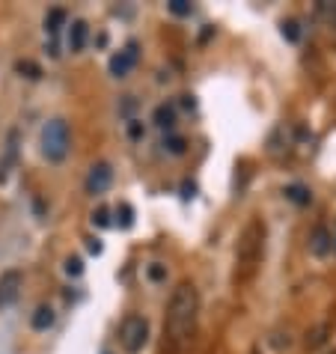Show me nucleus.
Returning a JSON list of instances; mask_svg holds the SVG:
<instances>
[{
    "label": "nucleus",
    "mask_w": 336,
    "mask_h": 354,
    "mask_svg": "<svg viewBox=\"0 0 336 354\" xmlns=\"http://www.w3.org/2000/svg\"><path fill=\"white\" fill-rule=\"evenodd\" d=\"M196 316H200V292L191 280H182L173 289L170 304H167V319L164 330L173 342H185L196 328Z\"/></svg>",
    "instance_id": "1"
},
{
    "label": "nucleus",
    "mask_w": 336,
    "mask_h": 354,
    "mask_svg": "<svg viewBox=\"0 0 336 354\" xmlns=\"http://www.w3.org/2000/svg\"><path fill=\"white\" fill-rule=\"evenodd\" d=\"M262 253H265V223L250 221L239 239V248H235V277L250 280L262 262Z\"/></svg>",
    "instance_id": "2"
},
{
    "label": "nucleus",
    "mask_w": 336,
    "mask_h": 354,
    "mask_svg": "<svg viewBox=\"0 0 336 354\" xmlns=\"http://www.w3.org/2000/svg\"><path fill=\"white\" fill-rule=\"evenodd\" d=\"M68 143H72V131H68L66 120H51L42 129V155L51 164H60L68 155Z\"/></svg>",
    "instance_id": "3"
},
{
    "label": "nucleus",
    "mask_w": 336,
    "mask_h": 354,
    "mask_svg": "<svg viewBox=\"0 0 336 354\" xmlns=\"http://www.w3.org/2000/svg\"><path fill=\"white\" fill-rule=\"evenodd\" d=\"M146 342H149V322L143 316H125L122 324H120V346L125 354H140L146 348Z\"/></svg>",
    "instance_id": "4"
},
{
    "label": "nucleus",
    "mask_w": 336,
    "mask_h": 354,
    "mask_svg": "<svg viewBox=\"0 0 336 354\" xmlns=\"http://www.w3.org/2000/svg\"><path fill=\"white\" fill-rule=\"evenodd\" d=\"M113 185V170L107 161H98L90 167V173H86V182H84V191L90 196H102L107 194V188Z\"/></svg>",
    "instance_id": "5"
},
{
    "label": "nucleus",
    "mask_w": 336,
    "mask_h": 354,
    "mask_svg": "<svg viewBox=\"0 0 336 354\" xmlns=\"http://www.w3.org/2000/svg\"><path fill=\"white\" fill-rule=\"evenodd\" d=\"M21 289H24L21 271L9 268V271L0 274V310H9V307H12V304L21 298Z\"/></svg>",
    "instance_id": "6"
},
{
    "label": "nucleus",
    "mask_w": 336,
    "mask_h": 354,
    "mask_svg": "<svg viewBox=\"0 0 336 354\" xmlns=\"http://www.w3.org/2000/svg\"><path fill=\"white\" fill-rule=\"evenodd\" d=\"M137 60H140V51H137V42H128L122 51H116L111 57V63H107V68H111L113 77H128V72L137 66Z\"/></svg>",
    "instance_id": "7"
},
{
    "label": "nucleus",
    "mask_w": 336,
    "mask_h": 354,
    "mask_svg": "<svg viewBox=\"0 0 336 354\" xmlns=\"http://www.w3.org/2000/svg\"><path fill=\"white\" fill-rule=\"evenodd\" d=\"M306 248L315 259H324L328 253H333V232L328 223H315L312 232H310V241H306Z\"/></svg>",
    "instance_id": "8"
},
{
    "label": "nucleus",
    "mask_w": 336,
    "mask_h": 354,
    "mask_svg": "<svg viewBox=\"0 0 336 354\" xmlns=\"http://www.w3.org/2000/svg\"><path fill=\"white\" fill-rule=\"evenodd\" d=\"M86 39H90V24L81 21V18L68 24V51L81 54L84 48H86Z\"/></svg>",
    "instance_id": "9"
},
{
    "label": "nucleus",
    "mask_w": 336,
    "mask_h": 354,
    "mask_svg": "<svg viewBox=\"0 0 336 354\" xmlns=\"http://www.w3.org/2000/svg\"><path fill=\"white\" fill-rule=\"evenodd\" d=\"M152 122H155L161 131L173 134V129H176V104H158L155 113H152Z\"/></svg>",
    "instance_id": "10"
},
{
    "label": "nucleus",
    "mask_w": 336,
    "mask_h": 354,
    "mask_svg": "<svg viewBox=\"0 0 336 354\" xmlns=\"http://www.w3.org/2000/svg\"><path fill=\"white\" fill-rule=\"evenodd\" d=\"M54 319H57V313H54L51 304H39V307L33 310V316H30V328L33 330H48L54 324Z\"/></svg>",
    "instance_id": "11"
},
{
    "label": "nucleus",
    "mask_w": 336,
    "mask_h": 354,
    "mask_svg": "<svg viewBox=\"0 0 336 354\" xmlns=\"http://www.w3.org/2000/svg\"><path fill=\"white\" fill-rule=\"evenodd\" d=\"M286 200L289 203H295V205H310L312 203V191L306 188V185H301V182H295V185H286Z\"/></svg>",
    "instance_id": "12"
},
{
    "label": "nucleus",
    "mask_w": 336,
    "mask_h": 354,
    "mask_svg": "<svg viewBox=\"0 0 336 354\" xmlns=\"http://www.w3.org/2000/svg\"><path fill=\"white\" fill-rule=\"evenodd\" d=\"M328 333H330V324H328V322H324V324H319V328H312V330H306V339H304V346L310 348V351L321 348L324 342H328Z\"/></svg>",
    "instance_id": "13"
},
{
    "label": "nucleus",
    "mask_w": 336,
    "mask_h": 354,
    "mask_svg": "<svg viewBox=\"0 0 336 354\" xmlns=\"http://www.w3.org/2000/svg\"><path fill=\"white\" fill-rule=\"evenodd\" d=\"M15 155H18V131H12V134H9V143H6V155H3V161H0V182L6 179L9 167L15 164Z\"/></svg>",
    "instance_id": "14"
},
{
    "label": "nucleus",
    "mask_w": 336,
    "mask_h": 354,
    "mask_svg": "<svg viewBox=\"0 0 336 354\" xmlns=\"http://www.w3.org/2000/svg\"><path fill=\"white\" fill-rule=\"evenodd\" d=\"M68 21V12L66 9H51V12L45 15V33H51V36H57L60 33V27Z\"/></svg>",
    "instance_id": "15"
},
{
    "label": "nucleus",
    "mask_w": 336,
    "mask_h": 354,
    "mask_svg": "<svg viewBox=\"0 0 336 354\" xmlns=\"http://www.w3.org/2000/svg\"><path fill=\"white\" fill-rule=\"evenodd\" d=\"M164 149L170 152V155H185L187 140H185L182 134H167V137H164Z\"/></svg>",
    "instance_id": "16"
},
{
    "label": "nucleus",
    "mask_w": 336,
    "mask_h": 354,
    "mask_svg": "<svg viewBox=\"0 0 336 354\" xmlns=\"http://www.w3.org/2000/svg\"><path fill=\"white\" fill-rule=\"evenodd\" d=\"M116 223H120L122 230H131V226H134V209L128 203H122L120 209H116Z\"/></svg>",
    "instance_id": "17"
},
{
    "label": "nucleus",
    "mask_w": 336,
    "mask_h": 354,
    "mask_svg": "<svg viewBox=\"0 0 336 354\" xmlns=\"http://www.w3.org/2000/svg\"><path fill=\"white\" fill-rule=\"evenodd\" d=\"M15 72H21L24 77H30V81L42 77V68H39L33 60H18V63H15Z\"/></svg>",
    "instance_id": "18"
},
{
    "label": "nucleus",
    "mask_w": 336,
    "mask_h": 354,
    "mask_svg": "<svg viewBox=\"0 0 336 354\" xmlns=\"http://www.w3.org/2000/svg\"><path fill=\"white\" fill-rule=\"evenodd\" d=\"M319 12L324 15V21L330 24V30L336 36V3H330V0H319Z\"/></svg>",
    "instance_id": "19"
},
{
    "label": "nucleus",
    "mask_w": 336,
    "mask_h": 354,
    "mask_svg": "<svg viewBox=\"0 0 336 354\" xmlns=\"http://www.w3.org/2000/svg\"><path fill=\"white\" fill-rule=\"evenodd\" d=\"M93 226H98V230H107V226H113L111 209H107V205H98V209L93 212Z\"/></svg>",
    "instance_id": "20"
},
{
    "label": "nucleus",
    "mask_w": 336,
    "mask_h": 354,
    "mask_svg": "<svg viewBox=\"0 0 336 354\" xmlns=\"http://www.w3.org/2000/svg\"><path fill=\"white\" fill-rule=\"evenodd\" d=\"M280 33H283V39H289V42H298L301 39V24L295 21V18H289V21L280 24Z\"/></svg>",
    "instance_id": "21"
},
{
    "label": "nucleus",
    "mask_w": 336,
    "mask_h": 354,
    "mask_svg": "<svg viewBox=\"0 0 336 354\" xmlns=\"http://www.w3.org/2000/svg\"><path fill=\"white\" fill-rule=\"evenodd\" d=\"M167 9H170L176 18H187V15L194 12V6L187 3V0H170V3H167Z\"/></svg>",
    "instance_id": "22"
},
{
    "label": "nucleus",
    "mask_w": 336,
    "mask_h": 354,
    "mask_svg": "<svg viewBox=\"0 0 336 354\" xmlns=\"http://www.w3.org/2000/svg\"><path fill=\"white\" fill-rule=\"evenodd\" d=\"M66 274L68 277H81L84 274V259L81 257H68L66 259Z\"/></svg>",
    "instance_id": "23"
},
{
    "label": "nucleus",
    "mask_w": 336,
    "mask_h": 354,
    "mask_svg": "<svg viewBox=\"0 0 336 354\" xmlns=\"http://www.w3.org/2000/svg\"><path fill=\"white\" fill-rule=\"evenodd\" d=\"M146 274H149V280L152 283H161V280H167V268H164V265H149V271H146Z\"/></svg>",
    "instance_id": "24"
},
{
    "label": "nucleus",
    "mask_w": 336,
    "mask_h": 354,
    "mask_svg": "<svg viewBox=\"0 0 336 354\" xmlns=\"http://www.w3.org/2000/svg\"><path fill=\"white\" fill-rule=\"evenodd\" d=\"M128 134H131L134 140H140V137H143V125L137 122V120H131V125H128Z\"/></svg>",
    "instance_id": "25"
},
{
    "label": "nucleus",
    "mask_w": 336,
    "mask_h": 354,
    "mask_svg": "<svg viewBox=\"0 0 336 354\" xmlns=\"http://www.w3.org/2000/svg\"><path fill=\"white\" fill-rule=\"evenodd\" d=\"M86 248H90V253H95V257H98V253H102V241H98V239H90V244H86Z\"/></svg>",
    "instance_id": "26"
},
{
    "label": "nucleus",
    "mask_w": 336,
    "mask_h": 354,
    "mask_svg": "<svg viewBox=\"0 0 336 354\" xmlns=\"http://www.w3.org/2000/svg\"><path fill=\"white\" fill-rule=\"evenodd\" d=\"M333 250H336V235H333Z\"/></svg>",
    "instance_id": "27"
},
{
    "label": "nucleus",
    "mask_w": 336,
    "mask_h": 354,
    "mask_svg": "<svg viewBox=\"0 0 336 354\" xmlns=\"http://www.w3.org/2000/svg\"><path fill=\"white\" fill-rule=\"evenodd\" d=\"M328 354H336V351H328Z\"/></svg>",
    "instance_id": "28"
}]
</instances>
